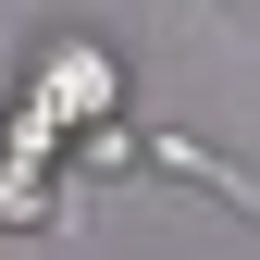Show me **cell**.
<instances>
[{"label": "cell", "instance_id": "obj_1", "mask_svg": "<svg viewBox=\"0 0 260 260\" xmlns=\"http://www.w3.org/2000/svg\"><path fill=\"white\" fill-rule=\"evenodd\" d=\"M149 161L161 174H199L223 211H260V186H248V161H223V149H199V137H149Z\"/></svg>", "mask_w": 260, "mask_h": 260}, {"label": "cell", "instance_id": "obj_2", "mask_svg": "<svg viewBox=\"0 0 260 260\" xmlns=\"http://www.w3.org/2000/svg\"><path fill=\"white\" fill-rule=\"evenodd\" d=\"M0 75H13V50H0Z\"/></svg>", "mask_w": 260, "mask_h": 260}]
</instances>
